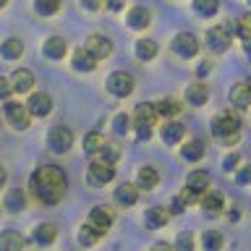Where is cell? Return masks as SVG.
Instances as JSON below:
<instances>
[{"label":"cell","instance_id":"50","mask_svg":"<svg viewBox=\"0 0 251 251\" xmlns=\"http://www.w3.org/2000/svg\"><path fill=\"white\" fill-rule=\"evenodd\" d=\"M8 5V0H0V8H5Z\"/></svg>","mask_w":251,"mask_h":251},{"label":"cell","instance_id":"39","mask_svg":"<svg viewBox=\"0 0 251 251\" xmlns=\"http://www.w3.org/2000/svg\"><path fill=\"white\" fill-rule=\"evenodd\" d=\"M176 249L178 251H194V235L191 233H180L176 238Z\"/></svg>","mask_w":251,"mask_h":251},{"label":"cell","instance_id":"51","mask_svg":"<svg viewBox=\"0 0 251 251\" xmlns=\"http://www.w3.org/2000/svg\"><path fill=\"white\" fill-rule=\"evenodd\" d=\"M246 3H249V8H251V0H246Z\"/></svg>","mask_w":251,"mask_h":251},{"label":"cell","instance_id":"24","mask_svg":"<svg viewBox=\"0 0 251 251\" xmlns=\"http://www.w3.org/2000/svg\"><path fill=\"white\" fill-rule=\"evenodd\" d=\"M24 246H26V241H24L16 230L0 233V251H24Z\"/></svg>","mask_w":251,"mask_h":251},{"label":"cell","instance_id":"12","mask_svg":"<svg viewBox=\"0 0 251 251\" xmlns=\"http://www.w3.org/2000/svg\"><path fill=\"white\" fill-rule=\"evenodd\" d=\"M86 50H89L97 60H102V58H107L110 52H113V42L105 37V34H89V39H86Z\"/></svg>","mask_w":251,"mask_h":251},{"label":"cell","instance_id":"11","mask_svg":"<svg viewBox=\"0 0 251 251\" xmlns=\"http://www.w3.org/2000/svg\"><path fill=\"white\" fill-rule=\"evenodd\" d=\"M207 47L212 52H225L227 47H230V34H227V29H223V26L207 29Z\"/></svg>","mask_w":251,"mask_h":251},{"label":"cell","instance_id":"31","mask_svg":"<svg viewBox=\"0 0 251 251\" xmlns=\"http://www.w3.org/2000/svg\"><path fill=\"white\" fill-rule=\"evenodd\" d=\"M102 147H105V136H102V133L92 131V133H86V136H84V149L89 154H100Z\"/></svg>","mask_w":251,"mask_h":251},{"label":"cell","instance_id":"19","mask_svg":"<svg viewBox=\"0 0 251 251\" xmlns=\"http://www.w3.org/2000/svg\"><path fill=\"white\" fill-rule=\"evenodd\" d=\"M230 102L235 110H249L251 107V84H235L230 89Z\"/></svg>","mask_w":251,"mask_h":251},{"label":"cell","instance_id":"30","mask_svg":"<svg viewBox=\"0 0 251 251\" xmlns=\"http://www.w3.org/2000/svg\"><path fill=\"white\" fill-rule=\"evenodd\" d=\"M26 207V194L21 191V188H11V191L5 194V209L8 212H21Z\"/></svg>","mask_w":251,"mask_h":251},{"label":"cell","instance_id":"2","mask_svg":"<svg viewBox=\"0 0 251 251\" xmlns=\"http://www.w3.org/2000/svg\"><path fill=\"white\" fill-rule=\"evenodd\" d=\"M212 133H215V139H220L223 144H235L241 136V118L235 113H223L217 115L215 121H212Z\"/></svg>","mask_w":251,"mask_h":251},{"label":"cell","instance_id":"49","mask_svg":"<svg viewBox=\"0 0 251 251\" xmlns=\"http://www.w3.org/2000/svg\"><path fill=\"white\" fill-rule=\"evenodd\" d=\"M243 52H246L249 58H251V37H249V39H243Z\"/></svg>","mask_w":251,"mask_h":251},{"label":"cell","instance_id":"25","mask_svg":"<svg viewBox=\"0 0 251 251\" xmlns=\"http://www.w3.org/2000/svg\"><path fill=\"white\" fill-rule=\"evenodd\" d=\"M201 207H204L207 215H220V212L225 209V201L217 191H204L201 194Z\"/></svg>","mask_w":251,"mask_h":251},{"label":"cell","instance_id":"36","mask_svg":"<svg viewBox=\"0 0 251 251\" xmlns=\"http://www.w3.org/2000/svg\"><path fill=\"white\" fill-rule=\"evenodd\" d=\"M217 8H220V0H194V11L199 16H207V19L217 13Z\"/></svg>","mask_w":251,"mask_h":251},{"label":"cell","instance_id":"45","mask_svg":"<svg viewBox=\"0 0 251 251\" xmlns=\"http://www.w3.org/2000/svg\"><path fill=\"white\" fill-rule=\"evenodd\" d=\"M105 5L110 8V11H121V8L126 5V0H105Z\"/></svg>","mask_w":251,"mask_h":251},{"label":"cell","instance_id":"16","mask_svg":"<svg viewBox=\"0 0 251 251\" xmlns=\"http://www.w3.org/2000/svg\"><path fill=\"white\" fill-rule=\"evenodd\" d=\"M42 52H45V58H50V60H63L68 52V42L63 37H47L45 45H42Z\"/></svg>","mask_w":251,"mask_h":251},{"label":"cell","instance_id":"41","mask_svg":"<svg viewBox=\"0 0 251 251\" xmlns=\"http://www.w3.org/2000/svg\"><path fill=\"white\" fill-rule=\"evenodd\" d=\"M235 180H238V183H251V165L235 168Z\"/></svg>","mask_w":251,"mask_h":251},{"label":"cell","instance_id":"13","mask_svg":"<svg viewBox=\"0 0 251 251\" xmlns=\"http://www.w3.org/2000/svg\"><path fill=\"white\" fill-rule=\"evenodd\" d=\"M11 84H13L16 94H29L34 89V74H31L29 68H16L11 74Z\"/></svg>","mask_w":251,"mask_h":251},{"label":"cell","instance_id":"48","mask_svg":"<svg viewBox=\"0 0 251 251\" xmlns=\"http://www.w3.org/2000/svg\"><path fill=\"white\" fill-rule=\"evenodd\" d=\"M5 180H8V173H5V168H3V165H0V188L5 186Z\"/></svg>","mask_w":251,"mask_h":251},{"label":"cell","instance_id":"9","mask_svg":"<svg viewBox=\"0 0 251 251\" xmlns=\"http://www.w3.org/2000/svg\"><path fill=\"white\" fill-rule=\"evenodd\" d=\"M26 110L31 113V118H45L52 113V97L47 92H31L26 100Z\"/></svg>","mask_w":251,"mask_h":251},{"label":"cell","instance_id":"22","mask_svg":"<svg viewBox=\"0 0 251 251\" xmlns=\"http://www.w3.org/2000/svg\"><path fill=\"white\" fill-rule=\"evenodd\" d=\"M0 55H3L5 60H19L24 55V42L19 37H8L0 42Z\"/></svg>","mask_w":251,"mask_h":251},{"label":"cell","instance_id":"4","mask_svg":"<svg viewBox=\"0 0 251 251\" xmlns=\"http://www.w3.org/2000/svg\"><path fill=\"white\" fill-rule=\"evenodd\" d=\"M105 86L113 97L126 100L128 94H133V89H136V78H133V74H128V71H113V74L107 76Z\"/></svg>","mask_w":251,"mask_h":251},{"label":"cell","instance_id":"42","mask_svg":"<svg viewBox=\"0 0 251 251\" xmlns=\"http://www.w3.org/2000/svg\"><path fill=\"white\" fill-rule=\"evenodd\" d=\"M11 94H13V84H11V78H3V76H0V100H8V97H11Z\"/></svg>","mask_w":251,"mask_h":251},{"label":"cell","instance_id":"18","mask_svg":"<svg viewBox=\"0 0 251 251\" xmlns=\"http://www.w3.org/2000/svg\"><path fill=\"white\" fill-rule=\"evenodd\" d=\"M183 136H186V126L178 121H165V126L160 128V139L165 144H178Z\"/></svg>","mask_w":251,"mask_h":251},{"label":"cell","instance_id":"38","mask_svg":"<svg viewBox=\"0 0 251 251\" xmlns=\"http://www.w3.org/2000/svg\"><path fill=\"white\" fill-rule=\"evenodd\" d=\"M118 157H121V149H118L115 144H105V147L100 149V160H105V162H110V165H115Z\"/></svg>","mask_w":251,"mask_h":251},{"label":"cell","instance_id":"33","mask_svg":"<svg viewBox=\"0 0 251 251\" xmlns=\"http://www.w3.org/2000/svg\"><path fill=\"white\" fill-rule=\"evenodd\" d=\"M133 128V118L131 115H126V113H118L115 118H113V131L118 133V136H126Z\"/></svg>","mask_w":251,"mask_h":251},{"label":"cell","instance_id":"14","mask_svg":"<svg viewBox=\"0 0 251 251\" xmlns=\"http://www.w3.org/2000/svg\"><path fill=\"white\" fill-rule=\"evenodd\" d=\"M97 58L86 50V47H78V50H74V55H71V66H74V71H84V74H89V71L97 68Z\"/></svg>","mask_w":251,"mask_h":251},{"label":"cell","instance_id":"1","mask_svg":"<svg viewBox=\"0 0 251 251\" xmlns=\"http://www.w3.org/2000/svg\"><path fill=\"white\" fill-rule=\"evenodd\" d=\"M29 188L34 194V199L39 204H58L63 196H66V188H68V178L58 165H42L31 173V180H29Z\"/></svg>","mask_w":251,"mask_h":251},{"label":"cell","instance_id":"28","mask_svg":"<svg viewBox=\"0 0 251 251\" xmlns=\"http://www.w3.org/2000/svg\"><path fill=\"white\" fill-rule=\"evenodd\" d=\"M157 183H160V173H157L152 165H144V168H139V176H136V186L139 188H154Z\"/></svg>","mask_w":251,"mask_h":251},{"label":"cell","instance_id":"46","mask_svg":"<svg viewBox=\"0 0 251 251\" xmlns=\"http://www.w3.org/2000/svg\"><path fill=\"white\" fill-rule=\"evenodd\" d=\"M81 5L86 8V11H97V8L102 5V0H81Z\"/></svg>","mask_w":251,"mask_h":251},{"label":"cell","instance_id":"44","mask_svg":"<svg viewBox=\"0 0 251 251\" xmlns=\"http://www.w3.org/2000/svg\"><path fill=\"white\" fill-rule=\"evenodd\" d=\"M235 165H238V154H235V152L227 154L225 160H223V168H225V170H235Z\"/></svg>","mask_w":251,"mask_h":251},{"label":"cell","instance_id":"32","mask_svg":"<svg viewBox=\"0 0 251 251\" xmlns=\"http://www.w3.org/2000/svg\"><path fill=\"white\" fill-rule=\"evenodd\" d=\"M63 0H34V11L39 16H55L60 11Z\"/></svg>","mask_w":251,"mask_h":251},{"label":"cell","instance_id":"10","mask_svg":"<svg viewBox=\"0 0 251 251\" xmlns=\"http://www.w3.org/2000/svg\"><path fill=\"white\" fill-rule=\"evenodd\" d=\"M86 225H92L97 233H105L107 227L113 225V209H110V207H102V204H100V207H92L89 223H86Z\"/></svg>","mask_w":251,"mask_h":251},{"label":"cell","instance_id":"20","mask_svg":"<svg viewBox=\"0 0 251 251\" xmlns=\"http://www.w3.org/2000/svg\"><path fill=\"white\" fill-rule=\"evenodd\" d=\"M186 188L188 191H194V194H204V191H209V173L207 170H194V173H188V178H186Z\"/></svg>","mask_w":251,"mask_h":251},{"label":"cell","instance_id":"5","mask_svg":"<svg viewBox=\"0 0 251 251\" xmlns=\"http://www.w3.org/2000/svg\"><path fill=\"white\" fill-rule=\"evenodd\" d=\"M3 113H5V121L13 131H26L29 123H31V113L26 110V105L21 102H13V100H5L3 105Z\"/></svg>","mask_w":251,"mask_h":251},{"label":"cell","instance_id":"37","mask_svg":"<svg viewBox=\"0 0 251 251\" xmlns=\"http://www.w3.org/2000/svg\"><path fill=\"white\" fill-rule=\"evenodd\" d=\"M100 235H102V233H97L92 225H84L81 230H78V243H81V246H94Z\"/></svg>","mask_w":251,"mask_h":251},{"label":"cell","instance_id":"40","mask_svg":"<svg viewBox=\"0 0 251 251\" xmlns=\"http://www.w3.org/2000/svg\"><path fill=\"white\" fill-rule=\"evenodd\" d=\"M235 31L241 34V39H249L251 37V13H246L238 24H235Z\"/></svg>","mask_w":251,"mask_h":251},{"label":"cell","instance_id":"23","mask_svg":"<svg viewBox=\"0 0 251 251\" xmlns=\"http://www.w3.org/2000/svg\"><path fill=\"white\" fill-rule=\"evenodd\" d=\"M180 157H183L186 162H199L201 157H204V141L201 139L186 141V144L180 147Z\"/></svg>","mask_w":251,"mask_h":251},{"label":"cell","instance_id":"7","mask_svg":"<svg viewBox=\"0 0 251 251\" xmlns=\"http://www.w3.org/2000/svg\"><path fill=\"white\" fill-rule=\"evenodd\" d=\"M170 47H173V52H176L178 58L188 60V58H194V55L199 52V39H196L191 31H180V34L173 37Z\"/></svg>","mask_w":251,"mask_h":251},{"label":"cell","instance_id":"27","mask_svg":"<svg viewBox=\"0 0 251 251\" xmlns=\"http://www.w3.org/2000/svg\"><path fill=\"white\" fill-rule=\"evenodd\" d=\"M133 55H136L141 63H149L157 55V42H154V39H136V45H133Z\"/></svg>","mask_w":251,"mask_h":251},{"label":"cell","instance_id":"34","mask_svg":"<svg viewBox=\"0 0 251 251\" xmlns=\"http://www.w3.org/2000/svg\"><path fill=\"white\" fill-rule=\"evenodd\" d=\"M154 110H157V115H162V118H173V115H178L180 105L176 100H160V102H154Z\"/></svg>","mask_w":251,"mask_h":251},{"label":"cell","instance_id":"6","mask_svg":"<svg viewBox=\"0 0 251 251\" xmlns=\"http://www.w3.org/2000/svg\"><path fill=\"white\" fill-rule=\"evenodd\" d=\"M47 147L52 149L55 154H63V152H68L71 147H74V131L68 128V126H52L50 133H47Z\"/></svg>","mask_w":251,"mask_h":251},{"label":"cell","instance_id":"26","mask_svg":"<svg viewBox=\"0 0 251 251\" xmlns=\"http://www.w3.org/2000/svg\"><path fill=\"white\" fill-rule=\"evenodd\" d=\"M149 19H152V16H149V11H147V8H141V5L131 8L128 16H126V21H128V26H131V29H147L149 24H152Z\"/></svg>","mask_w":251,"mask_h":251},{"label":"cell","instance_id":"21","mask_svg":"<svg viewBox=\"0 0 251 251\" xmlns=\"http://www.w3.org/2000/svg\"><path fill=\"white\" fill-rule=\"evenodd\" d=\"M31 238H34L37 246H50V243L58 238V230H55L52 223H39L34 227V233H31Z\"/></svg>","mask_w":251,"mask_h":251},{"label":"cell","instance_id":"35","mask_svg":"<svg viewBox=\"0 0 251 251\" xmlns=\"http://www.w3.org/2000/svg\"><path fill=\"white\" fill-rule=\"evenodd\" d=\"M223 243L225 241H223V235H220L217 230H207L201 235V246L207 251H220V249H223Z\"/></svg>","mask_w":251,"mask_h":251},{"label":"cell","instance_id":"43","mask_svg":"<svg viewBox=\"0 0 251 251\" xmlns=\"http://www.w3.org/2000/svg\"><path fill=\"white\" fill-rule=\"evenodd\" d=\"M212 74V60H201L199 66H196V76L204 78V76H209Z\"/></svg>","mask_w":251,"mask_h":251},{"label":"cell","instance_id":"3","mask_svg":"<svg viewBox=\"0 0 251 251\" xmlns=\"http://www.w3.org/2000/svg\"><path fill=\"white\" fill-rule=\"evenodd\" d=\"M154 123H157L154 105H149V102L136 105V110H133V131H136V139L139 141H149V139H152Z\"/></svg>","mask_w":251,"mask_h":251},{"label":"cell","instance_id":"8","mask_svg":"<svg viewBox=\"0 0 251 251\" xmlns=\"http://www.w3.org/2000/svg\"><path fill=\"white\" fill-rule=\"evenodd\" d=\"M86 176H89L92 186H105V183H110V180L115 178V165H110L105 160H94L89 165V170H86Z\"/></svg>","mask_w":251,"mask_h":251},{"label":"cell","instance_id":"47","mask_svg":"<svg viewBox=\"0 0 251 251\" xmlns=\"http://www.w3.org/2000/svg\"><path fill=\"white\" fill-rule=\"evenodd\" d=\"M152 251H178L176 246H168V243H154Z\"/></svg>","mask_w":251,"mask_h":251},{"label":"cell","instance_id":"15","mask_svg":"<svg viewBox=\"0 0 251 251\" xmlns=\"http://www.w3.org/2000/svg\"><path fill=\"white\" fill-rule=\"evenodd\" d=\"M183 97H186V102H188V105H194V107H201V105H207V100H209V89H207V84H201V81H194V84H188V86H186Z\"/></svg>","mask_w":251,"mask_h":251},{"label":"cell","instance_id":"17","mask_svg":"<svg viewBox=\"0 0 251 251\" xmlns=\"http://www.w3.org/2000/svg\"><path fill=\"white\" fill-rule=\"evenodd\" d=\"M113 199H115L118 207H133V204L139 201V186H133V183H121V186L115 188Z\"/></svg>","mask_w":251,"mask_h":251},{"label":"cell","instance_id":"29","mask_svg":"<svg viewBox=\"0 0 251 251\" xmlns=\"http://www.w3.org/2000/svg\"><path fill=\"white\" fill-rule=\"evenodd\" d=\"M168 220H170V212L162 209V207H152V209H147V215H144V223H147V227H152V230L168 225Z\"/></svg>","mask_w":251,"mask_h":251}]
</instances>
